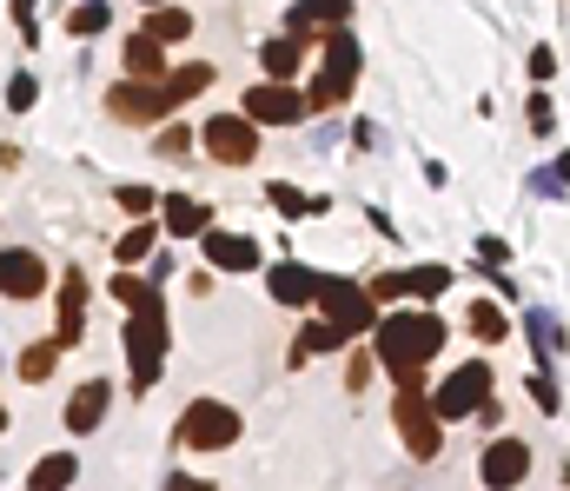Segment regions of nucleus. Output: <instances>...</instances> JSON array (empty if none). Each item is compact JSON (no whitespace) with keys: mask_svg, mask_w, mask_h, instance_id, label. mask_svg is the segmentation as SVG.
Instances as JSON below:
<instances>
[{"mask_svg":"<svg viewBox=\"0 0 570 491\" xmlns=\"http://www.w3.org/2000/svg\"><path fill=\"white\" fill-rule=\"evenodd\" d=\"M159 53H167V47H159L146 27H140V34H126V80H173Z\"/></svg>","mask_w":570,"mask_h":491,"instance_id":"nucleus-17","label":"nucleus"},{"mask_svg":"<svg viewBox=\"0 0 570 491\" xmlns=\"http://www.w3.org/2000/svg\"><path fill=\"white\" fill-rule=\"evenodd\" d=\"M14 27H21V34L34 40V0H14Z\"/></svg>","mask_w":570,"mask_h":491,"instance_id":"nucleus-40","label":"nucleus"},{"mask_svg":"<svg viewBox=\"0 0 570 491\" xmlns=\"http://www.w3.org/2000/svg\"><path fill=\"white\" fill-rule=\"evenodd\" d=\"M107 113L113 120H159V113H173V87H167V80H159V87H153V80H126V87H113L107 94Z\"/></svg>","mask_w":570,"mask_h":491,"instance_id":"nucleus-8","label":"nucleus"},{"mask_svg":"<svg viewBox=\"0 0 570 491\" xmlns=\"http://www.w3.org/2000/svg\"><path fill=\"white\" fill-rule=\"evenodd\" d=\"M113 253H120L126 266H133V260H146V253H153V226H133V232H126V239L113 246Z\"/></svg>","mask_w":570,"mask_h":491,"instance_id":"nucleus-31","label":"nucleus"},{"mask_svg":"<svg viewBox=\"0 0 570 491\" xmlns=\"http://www.w3.org/2000/svg\"><path fill=\"white\" fill-rule=\"evenodd\" d=\"M345 94H352V87H345V80H332V73H318V80H312V94H305V100H312V113H318V107H339Z\"/></svg>","mask_w":570,"mask_h":491,"instance_id":"nucleus-28","label":"nucleus"},{"mask_svg":"<svg viewBox=\"0 0 570 491\" xmlns=\"http://www.w3.org/2000/svg\"><path fill=\"white\" fill-rule=\"evenodd\" d=\"M325 73H332V80H345V87L359 80V40H352L345 27H332V34H325Z\"/></svg>","mask_w":570,"mask_h":491,"instance_id":"nucleus-18","label":"nucleus"},{"mask_svg":"<svg viewBox=\"0 0 570 491\" xmlns=\"http://www.w3.org/2000/svg\"><path fill=\"white\" fill-rule=\"evenodd\" d=\"M445 286H451L445 266H419V273H404V292H425V299H432V292H445Z\"/></svg>","mask_w":570,"mask_h":491,"instance_id":"nucleus-29","label":"nucleus"},{"mask_svg":"<svg viewBox=\"0 0 570 491\" xmlns=\"http://www.w3.org/2000/svg\"><path fill=\"white\" fill-rule=\"evenodd\" d=\"M80 478V458H66V452H53V458H40L34 471H27V491H66Z\"/></svg>","mask_w":570,"mask_h":491,"instance_id":"nucleus-21","label":"nucleus"},{"mask_svg":"<svg viewBox=\"0 0 570 491\" xmlns=\"http://www.w3.org/2000/svg\"><path fill=\"white\" fill-rule=\"evenodd\" d=\"M146 8H159V0H146Z\"/></svg>","mask_w":570,"mask_h":491,"instance_id":"nucleus-42","label":"nucleus"},{"mask_svg":"<svg viewBox=\"0 0 570 491\" xmlns=\"http://www.w3.org/2000/svg\"><path fill=\"white\" fill-rule=\"evenodd\" d=\"M259 60H266V73L279 80V87H286V80L305 67V40H292V34H279V40H266L259 47Z\"/></svg>","mask_w":570,"mask_h":491,"instance_id":"nucleus-19","label":"nucleus"},{"mask_svg":"<svg viewBox=\"0 0 570 491\" xmlns=\"http://www.w3.org/2000/svg\"><path fill=\"white\" fill-rule=\"evenodd\" d=\"M206 260H213L219 273H253V266H259V246H253L246 232H219V226H213V232H206Z\"/></svg>","mask_w":570,"mask_h":491,"instance_id":"nucleus-13","label":"nucleus"},{"mask_svg":"<svg viewBox=\"0 0 570 491\" xmlns=\"http://www.w3.org/2000/svg\"><path fill=\"white\" fill-rule=\"evenodd\" d=\"M80 40H87V34H100L107 27V0H87V8H73V21H66Z\"/></svg>","mask_w":570,"mask_h":491,"instance_id":"nucleus-30","label":"nucleus"},{"mask_svg":"<svg viewBox=\"0 0 570 491\" xmlns=\"http://www.w3.org/2000/svg\"><path fill=\"white\" fill-rule=\"evenodd\" d=\"M167 87H173V107H186L193 94H206V87H213V67H206V60H193V67H180V73L167 80Z\"/></svg>","mask_w":570,"mask_h":491,"instance_id":"nucleus-25","label":"nucleus"},{"mask_svg":"<svg viewBox=\"0 0 570 491\" xmlns=\"http://www.w3.org/2000/svg\"><path fill=\"white\" fill-rule=\"evenodd\" d=\"M80 333H87V273L73 266V273L60 279V333H53V339H60V346H73Z\"/></svg>","mask_w":570,"mask_h":491,"instance_id":"nucleus-14","label":"nucleus"},{"mask_svg":"<svg viewBox=\"0 0 570 491\" xmlns=\"http://www.w3.org/2000/svg\"><path fill=\"white\" fill-rule=\"evenodd\" d=\"M107 398H113V385H107V379H87V385L66 398V426H73V432H94V426L107 419Z\"/></svg>","mask_w":570,"mask_h":491,"instance_id":"nucleus-15","label":"nucleus"},{"mask_svg":"<svg viewBox=\"0 0 570 491\" xmlns=\"http://www.w3.org/2000/svg\"><path fill=\"white\" fill-rule=\"evenodd\" d=\"M305 113H312V100L292 94V87H279V80H266V87L246 94V120H253V127H292V120H305Z\"/></svg>","mask_w":570,"mask_h":491,"instance_id":"nucleus-9","label":"nucleus"},{"mask_svg":"<svg viewBox=\"0 0 570 491\" xmlns=\"http://www.w3.org/2000/svg\"><path fill=\"white\" fill-rule=\"evenodd\" d=\"M432 405H438V419H471V412H484V405H492V366L464 359V366L432 392Z\"/></svg>","mask_w":570,"mask_h":491,"instance_id":"nucleus-3","label":"nucleus"},{"mask_svg":"<svg viewBox=\"0 0 570 491\" xmlns=\"http://www.w3.org/2000/svg\"><path fill=\"white\" fill-rule=\"evenodd\" d=\"M266 286H272L279 306H318V299H325V279H318L312 266H272Z\"/></svg>","mask_w":570,"mask_h":491,"instance_id":"nucleus-12","label":"nucleus"},{"mask_svg":"<svg viewBox=\"0 0 570 491\" xmlns=\"http://www.w3.org/2000/svg\"><path fill=\"white\" fill-rule=\"evenodd\" d=\"M531 133H550V94H531Z\"/></svg>","mask_w":570,"mask_h":491,"instance_id":"nucleus-37","label":"nucleus"},{"mask_svg":"<svg viewBox=\"0 0 570 491\" xmlns=\"http://www.w3.org/2000/svg\"><path fill=\"white\" fill-rule=\"evenodd\" d=\"M167 491H206L199 478H167Z\"/></svg>","mask_w":570,"mask_h":491,"instance_id":"nucleus-41","label":"nucleus"},{"mask_svg":"<svg viewBox=\"0 0 570 491\" xmlns=\"http://www.w3.org/2000/svg\"><path fill=\"white\" fill-rule=\"evenodd\" d=\"M199 140H206V153L219 159V167H246V159L259 153V127H253L246 113H219V120H206Z\"/></svg>","mask_w":570,"mask_h":491,"instance_id":"nucleus-6","label":"nucleus"},{"mask_svg":"<svg viewBox=\"0 0 570 491\" xmlns=\"http://www.w3.org/2000/svg\"><path fill=\"white\" fill-rule=\"evenodd\" d=\"M505 333H511V325H505V312H498L492 299H477V306H471V339H484V346H498Z\"/></svg>","mask_w":570,"mask_h":491,"instance_id":"nucleus-24","label":"nucleus"},{"mask_svg":"<svg viewBox=\"0 0 570 491\" xmlns=\"http://www.w3.org/2000/svg\"><path fill=\"white\" fill-rule=\"evenodd\" d=\"M34 94H40V87H34V73H14V80H8V107H14V113H27Z\"/></svg>","mask_w":570,"mask_h":491,"instance_id":"nucleus-34","label":"nucleus"},{"mask_svg":"<svg viewBox=\"0 0 570 491\" xmlns=\"http://www.w3.org/2000/svg\"><path fill=\"white\" fill-rule=\"evenodd\" d=\"M40 286H47V266L27 253V246H8V260H0V292L8 299H40Z\"/></svg>","mask_w":570,"mask_h":491,"instance_id":"nucleus-11","label":"nucleus"},{"mask_svg":"<svg viewBox=\"0 0 570 491\" xmlns=\"http://www.w3.org/2000/svg\"><path fill=\"white\" fill-rule=\"evenodd\" d=\"M53 366H60V339H40V346H27V352H21V366H14V372H21L27 385H40Z\"/></svg>","mask_w":570,"mask_h":491,"instance_id":"nucleus-23","label":"nucleus"},{"mask_svg":"<svg viewBox=\"0 0 570 491\" xmlns=\"http://www.w3.org/2000/svg\"><path fill=\"white\" fill-rule=\"evenodd\" d=\"M524 471H531V452H524V439H492V445H484V484H492V491H511V484H524Z\"/></svg>","mask_w":570,"mask_h":491,"instance_id":"nucleus-10","label":"nucleus"},{"mask_svg":"<svg viewBox=\"0 0 570 491\" xmlns=\"http://www.w3.org/2000/svg\"><path fill=\"white\" fill-rule=\"evenodd\" d=\"M146 34H153L159 47H173V40H186V34H193V14H186V8H153Z\"/></svg>","mask_w":570,"mask_h":491,"instance_id":"nucleus-22","label":"nucleus"},{"mask_svg":"<svg viewBox=\"0 0 570 491\" xmlns=\"http://www.w3.org/2000/svg\"><path fill=\"white\" fill-rule=\"evenodd\" d=\"M113 299H120V306H126V312H140V306H146V299H153V286H140V279H133V273H120V279H113Z\"/></svg>","mask_w":570,"mask_h":491,"instance_id":"nucleus-33","label":"nucleus"},{"mask_svg":"<svg viewBox=\"0 0 570 491\" xmlns=\"http://www.w3.org/2000/svg\"><path fill=\"white\" fill-rule=\"evenodd\" d=\"M167 232H180V239H193V232H199V239H206V232H213V213H206L199 200L173 193V200H167Z\"/></svg>","mask_w":570,"mask_h":491,"instance_id":"nucleus-20","label":"nucleus"},{"mask_svg":"<svg viewBox=\"0 0 570 491\" xmlns=\"http://www.w3.org/2000/svg\"><path fill=\"white\" fill-rule=\"evenodd\" d=\"M272 206H279L286 219H299V213H318L325 200H305V193H292V187H272Z\"/></svg>","mask_w":570,"mask_h":491,"instance_id":"nucleus-32","label":"nucleus"},{"mask_svg":"<svg viewBox=\"0 0 570 491\" xmlns=\"http://www.w3.org/2000/svg\"><path fill=\"white\" fill-rule=\"evenodd\" d=\"M550 73H557V53H550V47H537V53H531V80H550Z\"/></svg>","mask_w":570,"mask_h":491,"instance_id":"nucleus-39","label":"nucleus"},{"mask_svg":"<svg viewBox=\"0 0 570 491\" xmlns=\"http://www.w3.org/2000/svg\"><path fill=\"white\" fill-rule=\"evenodd\" d=\"M531 398H537V405H544V412H557V385H550V379H544V372H537V379H531Z\"/></svg>","mask_w":570,"mask_h":491,"instance_id":"nucleus-38","label":"nucleus"},{"mask_svg":"<svg viewBox=\"0 0 570 491\" xmlns=\"http://www.w3.org/2000/svg\"><path fill=\"white\" fill-rule=\"evenodd\" d=\"M398 439L412 458H438V405L425 392H398Z\"/></svg>","mask_w":570,"mask_h":491,"instance_id":"nucleus-7","label":"nucleus"},{"mask_svg":"<svg viewBox=\"0 0 570 491\" xmlns=\"http://www.w3.org/2000/svg\"><path fill=\"white\" fill-rule=\"evenodd\" d=\"M531 339H537V359L550 366V359L563 352V325H557L550 312H531Z\"/></svg>","mask_w":570,"mask_h":491,"instance_id":"nucleus-26","label":"nucleus"},{"mask_svg":"<svg viewBox=\"0 0 570 491\" xmlns=\"http://www.w3.org/2000/svg\"><path fill=\"white\" fill-rule=\"evenodd\" d=\"M345 14H352V0H299L292 8V40H312V27H345Z\"/></svg>","mask_w":570,"mask_h":491,"instance_id":"nucleus-16","label":"nucleus"},{"mask_svg":"<svg viewBox=\"0 0 570 491\" xmlns=\"http://www.w3.org/2000/svg\"><path fill=\"white\" fill-rule=\"evenodd\" d=\"M180 439H186L193 452H226V445L239 439V412H232V405H219V398H199V405H186Z\"/></svg>","mask_w":570,"mask_h":491,"instance_id":"nucleus-5","label":"nucleus"},{"mask_svg":"<svg viewBox=\"0 0 570 491\" xmlns=\"http://www.w3.org/2000/svg\"><path fill=\"white\" fill-rule=\"evenodd\" d=\"M153 200H159L153 187H120V206H126L133 219H146V213H153Z\"/></svg>","mask_w":570,"mask_h":491,"instance_id":"nucleus-35","label":"nucleus"},{"mask_svg":"<svg viewBox=\"0 0 570 491\" xmlns=\"http://www.w3.org/2000/svg\"><path fill=\"white\" fill-rule=\"evenodd\" d=\"M126 366H133V392H146L167 366V306H159V292L140 312H126Z\"/></svg>","mask_w":570,"mask_h":491,"instance_id":"nucleus-2","label":"nucleus"},{"mask_svg":"<svg viewBox=\"0 0 570 491\" xmlns=\"http://www.w3.org/2000/svg\"><path fill=\"white\" fill-rule=\"evenodd\" d=\"M432 352H445V319L438 312H391V319H378V359L398 379V392H419Z\"/></svg>","mask_w":570,"mask_h":491,"instance_id":"nucleus-1","label":"nucleus"},{"mask_svg":"<svg viewBox=\"0 0 570 491\" xmlns=\"http://www.w3.org/2000/svg\"><path fill=\"white\" fill-rule=\"evenodd\" d=\"M332 346H345V339L332 333V325H312V333L292 346V366H305V359H318V352H332Z\"/></svg>","mask_w":570,"mask_h":491,"instance_id":"nucleus-27","label":"nucleus"},{"mask_svg":"<svg viewBox=\"0 0 570 491\" xmlns=\"http://www.w3.org/2000/svg\"><path fill=\"white\" fill-rule=\"evenodd\" d=\"M186 146H193V133H186V127H167V133H159V153H167V159H180Z\"/></svg>","mask_w":570,"mask_h":491,"instance_id":"nucleus-36","label":"nucleus"},{"mask_svg":"<svg viewBox=\"0 0 570 491\" xmlns=\"http://www.w3.org/2000/svg\"><path fill=\"white\" fill-rule=\"evenodd\" d=\"M325 325H332L339 339H352V333H378V306H372V292L365 286H345V279H325Z\"/></svg>","mask_w":570,"mask_h":491,"instance_id":"nucleus-4","label":"nucleus"}]
</instances>
